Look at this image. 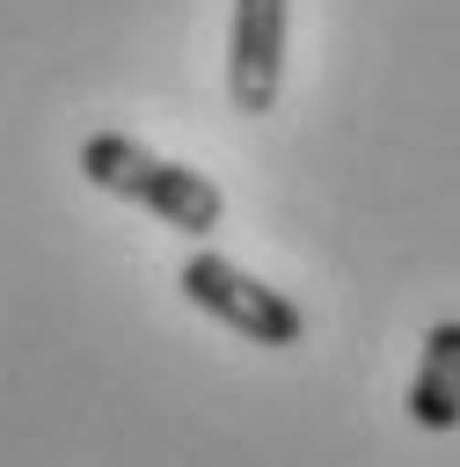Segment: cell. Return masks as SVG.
Masks as SVG:
<instances>
[{"label":"cell","instance_id":"277c9868","mask_svg":"<svg viewBox=\"0 0 460 467\" xmlns=\"http://www.w3.org/2000/svg\"><path fill=\"white\" fill-rule=\"evenodd\" d=\"M409 423L416 431H460V321H431L423 358L409 372Z\"/></svg>","mask_w":460,"mask_h":467},{"label":"cell","instance_id":"6da1fadb","mask_svg":"<svg viewBox=\"0 0 460 467\" xmlns=\"http://www.w3.org/2000/svg\"><path fill=\"white\" fill-rule=\"evenodd\" d=\"M80 175H88L95 190L153 212L161 226H175V234H190V241H204V234L226 219V197H219L212 175H197V168H183V161H168V153H153V146H139V139H124V131H95V139L80 146Z\"/></svg>","mask_w":460,"mask_h":467},{"label":"cell","instance_id":"7a4b0ae2","mask_svg":"<svg viewBox=\"0 0 460 467\" xmlns=\"http://www.w3.org/2000/svg\"><path fill=\"white\" fill-rule=\"evenodd\" d=\"M175 285H183V299H190L197 314H212L219 328H234V336L256 343V350H292V343L307 336V314H299L277 285H263L256 270H241V263L212 255V248H197V255L175 270Z\"/></svg>","mask_w":460,"mask_h":467},{"label":"cell","instance_id":"3957f363","mask_svg":"<svg viewBox=\"0 0 460 467\" xmlns=\"http://www.w3.org/2000/svg\"><path fill=\"white\" fill-rule=\"evenodd\" d=\"M285 29H292V0H234L226 102L241 117H270L277 109V88H285Z\"/></svg>","mask_w":460,"mask_h":467}]
</instances>
